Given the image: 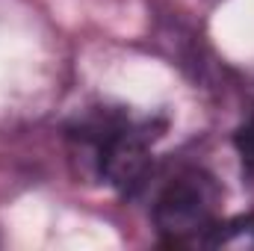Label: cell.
I'll return each mask as SVG.
<instances>
[{
  "mask_svg": "<svg viewBox=\"0 0 254 251\" xmlns=\"http://www.w3.org/2000/svg\"><path fill=\"white\" fill-rule=\"evenodd\" d=\"M222 192L216 181L207 172L187 169L175 175L163 192L157 195L154 204V225L169 246H184V243H204V237L213 231L216 216H219Z\"/></svg>",
  "mask_w": 254,
  "mask_h": 251,
  "instance_id": "obj_1",
  "label": "cell"
},
{
  "mask_svg": "<svg viewBox=\"0 0 254 251\" xmlns=\"http://www.w3.org/2000/svg\"><path fill=\"white\" fill-rule=\"evenodd\" d=\"M80 139L95 148V160H98L101 175L119 192L130 195L142 187V181L151 169L145 127H136L130 122L89 125L83 127Z\"/></svg>",
  "mask_w": 254,
  "mask_h": 251,
  "instance_id": "obj_2",
  "label": "cell"
},
{
  "mask_svg": "<svg viewBox=\"0 0 254 251\" xmlns=\"http://www.w3.org/2000/svg\"><path fill=\"white\" fill-rule=\"evenodd\" d=\"M210 249H254V213L234 216L228 222H216L213 231L204 237Z\"/></svg>",
  "mask_w": 254,
  "mask_h": 251,
  "instance_id": "obj_3",
  "label": "cell"
},
{
  "mask_svg": "<svg viewBox=\"0 0 254 251\" xmlns=\"http://www.w3.org/2000/svg\"><path fill=\"white\" fill-rule=\"evenodd\" d=\"M234 145L240 151V163H243V175L254 181V110L252 116L240 125V130L234 133Z\"/></svg>",
  "mask_w": 254,
  "mask_h": 251,
  "instance_id": "obj_4",
  "label": "cell"
}]
</instances>
